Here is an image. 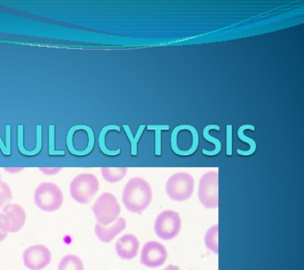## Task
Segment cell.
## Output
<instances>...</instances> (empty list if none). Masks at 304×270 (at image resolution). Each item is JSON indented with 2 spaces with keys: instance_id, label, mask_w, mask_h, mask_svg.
Listing matches in <instances>:
<instances>
[{
  "instance_id": "cell-22",
  "label": "cell",
  "mask_w": 304,
  "mask_h": 270,
  "mask_svg": "<svg viewBox=\"0 0 304 270\" xmlns=\"http://www.w3.org/2000/svg\"><path fill=\"white\" fill-rule=\"evenodd\" d=\"M12 198V194L10 186L6 182H2L0 186V208H3L7 202Z\"/></svg>"
},
{
  "instance_id": "cell-5",
  "label": "cell",
  "mask_w": 304,
  "mask_h": 270,
  "mask_svg": "<svg viewBox=\"0 0 304 270\" xmlns=\"http://www.w3.org/2000/svg\"><path fill=\"white\" fill-rule=\"evenodd\" d=\"M194 190V179L190 173L185 172L173 174L166 184V191L175 202H184L193 195Z\"/></svg>"
},
{
  "instance_id": "cell-7",
  "label": "cell",
  "mask_w": 304,
  "mask_h": 270,
  "mask_svg": "<svg viewBox=\"0 0 304 270\" xmlns=\"http://www.w3.org/2000/svg\"><path fill=\"white\" fill-rule=\"evenodd\" d=\"M181 220L179 214L167 210L159 214L155 222V232L163 240H171L179 234Z\"/></svg>"
},
{
  "instance_id": "cell-26",
  "label": "cell",
  "mask_w": 304,
  "mask_h": 270,
  "mask_svg": "<svg viewBox=\"0 0 304 270\" xmlns=\"http://www.w3.org/2000/svg\"><path fill=\"white\" fill-rule=\"evenodd\" d=\"M24 169L23 168H5V171L8 172L10 173H17L22 171Z\"/></svg>"
},
{
  "instance_id": "cell-19",
  "label": "cell",
  "mask_w": 304,
  "mask_h": 270,
  "mask_svg": "<svg viewBox=\"0 0 304 270\" xmlns=\"http://www.w3.org/2000/svg\"><path fill=\"white\" fill-rule=\"evenodd\" d=\"M147 131L155 132V155L160 156L162 155V132L169 131V125H147Z\"/></svg>"
},
{
  "instance_id": "cell-18",
  "label": "cell",
  "mask_w": 304,
  "mask_h": 270,
  "mask_svg": "<svg viewBox=\"0 0 304 270\" xmlns=\"http://www.w3.org/2000/svg\"><path fill=\"white\" fill-rule=\"evenodd\" d=\"M58 270H84V266L79 257L68 254L61 259Z\"/></svg>"
},
{
  "instance_id": "cell-24",
  "label": "cell",
  "mask_w": 304,
  "mask_h": 270,
  "mask_svg": "<svg viewBox=\"0 0 304 270\" xmlns=\"http://www.w3.org/2000/svg\"><path fill=\"white\" fill-rule=\"evenodd\" d=\"M41 173L46 174V175H55L59 172L61 171V168H39Z\"/></svg>"
},
{
  "instance_id": "cell-2",
  "label": "cell",
  "mask_w": 304,
  "mask_h": 270,
  "mask_svg": "<svg viewBox=\"0 0 304 270\" xmlns=\"http://www.w3.org/2000/svg\"><path fill=\"white\" fill-rule=\"evenodd\" d=\"M35 204L45 212H54L62 206L64 195L56 184L44 182L36 188L34 193Z\"/></svg>"
},
{
  "instance_id": "cell-6",
  "label": "cell",
  "mask_w": 304,
  "mask_h": 270,
  "mask_svg": "<svg viewBox=\"0 0 304 270\" xmlns=\"http://www.w3.org/2000/svg\"><path fill=\"white\" fill-rule=\"evenodd\" d=\"M198 196L201 203L205 208H218L219 206V173L209 171L200 180Z\"/></svg>"
},
{
  "instance_id": "cell-15",
  "label": "cell",
  "mask_w": 304,
  "mask_h": 270,
  "mask_svg": "<svg viewBox=\"0 0 304 270\" xmlns=\"http://www.w3.org/2000/svg\"><path fill=\"white\" fill-rule=\"evenodd\" d=\"M250 129L252 131H255V127L253 125H243L239 127L238 129V137L239 138L240 140L245 142L247 143L248 145L250 146V149L248 151H242V150L237 149V154L242 156H250V155H254L255 153L256 150H257V143H256L254 139H251V138L248 137L245 135L244 132Z\"/></svg>"
},
{
  "instance_id": "cell-10",
  "label": "cell",
  "mask_w": 304,
  "mask_h": 270,
  "mask_svg": "<svg viewBox=\"0 0 304 270\" xmlns=\"http://www.w3.org/2000/svg\"><path fill=\"white\" fill-rule=\"evenodd\" d=\"M168 259V251L163 244L155 241L147 242L143 246L140 262L150 268L163 266Z\"/></svg>"
},
{
  "instance_id": "cell-21",
  "label": "cell",
  "mask_w": 304,
  "mask_h": 270,
  "mask_svg": "<svg viewBox=\"0 0 304 270\" xmlns=\"http://www.w3.org/2000/svg\"><path fill=\"white\" fill-rule=\"evenodd\" d=\"M48 133H49V156H65L66 155L65 150L56 149V125L51 124L48 126Z\"/></svg>"
},
{
  "instance_id": "cell-12",
  "label": "cell",
  "mask_w": 304,
  "mask_h": 270,
  "mask_svg": "<svg viewBox=\"0 0 304 270\" xmlns=\"http://www.w3.org/2000/svg\"><path fill=\"white\" fill-rule=\"evenodd\" d=\"M126 228V221L124 218H118L110 226H103L101 224H95V232L99 240L101 242H110L113 238L123 232Z\"/></svg>"
},
{
  "instance_id": "cell-11",
  "label": "cell",
  "mask_w": 304,
  "mask_h": 270,
  "mask_svg": "<svg viewBox=\"0 0 304 270\" xmlns=\"http://www.w3.org/2000/svg\"><path fill=\"white\" fill-rule=\"evenodd\" d=\"M139 248V242L136 236L125 235L117 240L116 251L120 258L131 260L136 257Z\"/></svg>"
},
{
  "instance_id": "cell-8",
  "label": "cell",
  "mask_w": 304,
  "mask_h": 270,
  "mask_svg": "<svg viewBox=\"0 0 304 270\" xmlns=\"http://www.w3.org/2000/svg\"><path fill=\"white\" fill-rule=\"evenodd\" d=\"M27 214L22 206L7 204L0 213V226L6 233H14L23 227Z\"/></svg>"
},
{
  "instance_id": "cell-1",
  "label": "cell",
  "mask_w": 304,
  "mask_h": 270,
  "mask_svg": "<svg viewBox=\"0 0 304 270\" xmlns=\"http://www.w3.org/2000/svg\"><path fill=\"white\" fill-rule=\"evenodd\" d=\"M152 200V190L149 183L141 177L129 180L122 194L125 208L135 213L141 212L149 206Z\"/></svg>"
},
{
  "instance_id": "cell-16",
  "label": "cell",
  "mask_w": 304,
  "mask_h": 270,
  "mask_svg": "<svg viewBox=\"0 0 304 270\" xmlns=\"http://www.w3.org/2000/svg\"><path fill=\"white\" fill-rule=\"evenodd\" d=\"M103 178L109 182L115 183L123 179L127 174V168H102L100 169Z\"/></svg>"
},
{
  "instance_id": "cell-27",
  "label": "cell",
  "mask_w": 304,
  "mask_h": 270,
  "mask_svg": "<svg viewBox=\"0 0 304 270\" xmlns=\"http://www.w3.org/2000/svg\"><path fill=\"white\" fill-rule=\"evenodd\" d=\"M6 236H7V233L2 230V228L0 226V242L3 241L6 238Z\"/></svg>"
},
{
  "instance_id": "cell-25",
  "label": "cell",
  "mask_w": 304,
  "mask_h": 270,
  "mask_svg": "<svg viewBox=\"0 0 304 270\" xmlns=\"http://www.w3.org/2000/svg\"><path fill=\"white\" fill-rule=\"evenodd\" d=\"M0 150H1V152L4 156H10V155H11V150L7 148L6 143L3 142L2 137H1V135H0Z\"/></svg>"
},
{
  "instance_id": "cell-4",
  "label": "cell",
  "mask_w": 304,
  "mask_h": 270,
  "mask_svg": "<svg viewBox=\"0 0 304 270\" xmlns=\"http://www.w3.org/2000/svg\"><path fill=\"white\" fill-rule=\"evenodd\" d=\"M99 189L97 177L92 173H81L72 180L70 193L75 202L87 204Z\"/></svg>"
},
{
  "instance_id": "cell-23",
  "label": "cell",
  "mask_w": 304,
  "mask_h": 270,
  "mask_svg": "<svg viewBox=\"0 0 304 270\" xmlns=\"http://www.w3.org/2000/svg\"><path fill=\"white\" fill-rule=\"evenodd\" d=\"M233 154V126H226V155L232 156Z\"/></svg>"
},
{
  "instance_id": "cell-20",
  "label": "cell",
  "mask_w": 304,
  "mask_h": 270,
  "mask_svg": "<svg viewBox=\"0 0 304 270\" xmlns=\"http://www.w3.org/2000/svg\"><path fill=\"white\" fill-rule=\"evenodd\" d=\"M218 235H219V226L218 224H216L207 230L204 237V242L207 248L216 254H219Z\"/></svg>"
},
{
  "instance_id": "cell-3",
  "label": "cell",
  "mask_w": 304,
  "mask_h": 270,
  "mask_svg": "<svg viewBox=\"0 0 304 270\" xmlns=\"http://www.w3.org/2000/svg\"><path fill=\"white\" fill-rule=\"evenodd\" d=\"M92 211L99 224L108 226L118 219L121 213V207L117 198L113 194L104 193L92 206Z\"/></svg>"
},
{
  "instance_id": "cell-9",
  "label": "cell",
  "mask_w": 304,
  "mask_h": 270,
  "mask_svg": "<svg viewBox=\"0 0 304 270\" xmlns=\"http://www.w3.org/2000/svg\"><path fill=\"white\" fill-rule=\"evenodd\" d=\"M52 260L50 250L43 245L30 246L23 253V262L29 270H41Z\"/></svg>"
},
{
  "instance_id": "cell-29",
  "label": "cell",
  "mask_w": 304,
  "mask_h": 270,
  "mask_svg": "<svg viewBox=\"0 0 304 270\" xmlns=\"http://www.w3.org/2000/svg\"><path fill=\"white\" fill-rule=\"evenodd\" d=\"M2 179H1V174H0V186L2 185Z\"/></svg>"
},
{
  "instance_id": "cell-28",
  "label": "cell",
  "mask_w": 304,
  "mask_h": 270,
  "mask_svg": "<svg viewBox=\"0 0 304 270\" xmlns=\"http://www.w3.org/2000/svg\"><path fill=\"white\" fill-rule=\"evenodd\" d=\"M180 270V269L177 266H173V265H169L168 266L165 270Z\"/></svg>"
},
{
  "instance_id": "cell-13",
  "label": "cell",
  "mask_w": 304,
  "mask_h": 270,
  "mask_svg": "<svg viewBox=\"0 0 304 270\" xmlns=\"http://www.w3.org/2000/svg\"><path fill=\"white\" fill-rule=\"evenodd\" d=\"M110 131H116L117 133H121V127L117 125H105V127L101 129L99 135V147L101 153L106 156H117L121 155V149L118 148L116 150H110L106 147L105 143V138H106L107 133Z\"/></svg>"
},
{
  "instance_id": "cell-17",
  "label": "cell",
  "mask_w": 304,
  "mask_h": 270,
  "mask_svg": "<svg viewBox=\"0 0 304 270\" xmlns=\"http://www.w3.org/2000/svg\"><path fill=\"white\" fill-rule=\"evenodd\" d=\"M122 127H123L124 131H125L128 139H129L130 144H131V155L132 156H136L138 155V143H139V139L143 135V132L145 130L146 125H139V129L137 130L135 135H133V132L129 127V125H123Z\"/></svg>"
},
{
  "instance_id": "cell-14",
  "label": "cell",
  "mask_w": 304,
  "mask_h": 270,
  "mask_svg": "<svg viewBox=\"0 0 304 270\" xmlns=\"http://www.w3.org/2000/svg\"><path fill=\"white\" fill-rule=\"evenodd\" d=\"M210 130H216L217 132H220V127L217 125H207L203 129V139H205L206 141L212 143L216 147L212 151H207V150L203 149L202 150V154L206 155V156H215V155H219L220 153V151L222 150V143L220 139L210 135Z\"/></svg>"
}]
</instances>
